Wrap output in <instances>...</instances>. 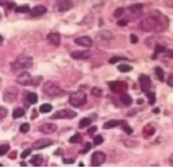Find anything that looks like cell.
Returning <instances> with one entry per match:
<instances>
[{
  "instance_id": "obj_42",
  "label": "cell",
  "mask_w": 173,
  "mask_h": 168,
  "mask_svg": "<svg viewBox=\"0 0 173 168\" xmlns=\"http://www.w3.org/2000/svg\"><path fill=\"white\" fill-rule=\"evenodd\" d=\"M122 60H126V58H124V57H118V56H115V57H111L109 62H110V63H116L117 61H122Z\"/></svg>"
},
{
  "instance_id": "obj_7",
  "label": "cell",
  "mask_w": 173,
  "mask_h": 168,
  "mask_svg": "<svg viewBox=\"0 0 173 168\" xmlns=\"http://www.w3.org/2000/svg\"><path fill=\"white\" fill-rule=\"evenodd\" d=\"M77 116V113L71 110H67V109H63V110H58L56 111L53 116L51 118L53 119H60V118H74Z\"/></svg>"
},
{
  "instance_id": "obj_50",
  "label": "cell",
  "mask_w": 173,
  "mask_h": 168,
  "mask_svg": "<svg viewBox=\"0 0 173 168\" xmlns=\"http://www.w3.org/2000/svg\"><path fill=\"white\" fill-rule=\"evenodd\" d=\"M154 112H155V113H159V112H160V110H159V109H155V110H154Z\"/></svg>"
},
{
  "instance_id": "obj_8",
  "label": "cell",
  "mask_w": 173,
  "mask_h": 168,
  "mask_svg": "<svg viewBox=\"0 0 173 168\" xmlns=\"http://www.w3.org/2000/svg\"><path fill=\"white\" fill-rule=\"evenodd\" d=\"M105 160H106V155L103 151H96L92 156V166L98 167V166L103 165L105 162Z\"/></svg>"
},
{
  "instance_id": "obj_23",
  "label": "cell",
  "mask_w": 173,
  "mask_h": 168,
  "mask_svg": "<svg viewBox=\"0 0 173 168\" xmlns=\"http://www.w3.org/2000/svg\"><path fill=\"white\" fill-rule=\"evenodd\" d=\"M27 101H28V104H37L38 95L36 93H28L27 94Z\"/></svg>"
},
{
  "instance_id": "obj_41",
  "label": "cell",
  "mask_w": 173,
  "mask_h": 168,
  "mask_svg": "<svg viewBox=\"0 0 173 168\" xmlns=\"http://www.w3.org/2000/svg\"><path fill=\"white\" fill-rule=\"evenodd\" d=\"M7 114V110L5 107H0V119H4Z\"/></svg>"
},
{
  "instance_id": "obj_22",
  "label": "cell",
  "mask_w": 173,
  "mask_h": 168,
  "mask_svg": "<svg viewBox=\"0 0 173 168\" xmlns=\"http://www.w3.org/2000/svg\"><path fill=\"white\" fill-rule=\"evenodd\" d=\"M121 101L124 106H130L132 105V98L128 94H122L121 95Z\"/></svg>"
},
{
  "instance_id": "obj_45",
  "label": "cell",
  "mask_w": 173,
  "mask_h": 168,
  "mask_svg": "<svg viewBox=\"0 0 173 168\" xmlns=\"http://www.w3.org/2000/svg\"><path fill=\"white\" fill-rule=\"evenodd\" d=\"M130 43L137 44V43H138V37H137V35H134V34H132V35H130Z\"/></svg>"
},
{
  "instance_id": "obj_32",
  "label": "cell",
  "mask_w": 173,
  "mask_h": 168,
  "mask_svg": "<svg viewBox=\"0 0 173 168\" xmlns=\"http://www.w3.org/2000/svg\"><path fill=\"white\" fill-rule=\"evenodd\" d=\"M81 134H74L73 136H71L70 138V143H72V144H76V143H79L81 141Z\"/></svg>"
},
{
  "instance_id": "obj_18",
  "label": "cell",
  "mask_w": 173,
  "mask_h": 168,
  "mask_svg": "<svg viewBox=\"0 0 173 168\" xmlns=\"http://www.w3.org/2000/svg\"><path fill=\"white\" fill-rule=\"evenodd\" d=\"M89 56H90V51H88V50H85V51H79V50H77V51L71 53V57H72V58H76V60H85V58H88Z\"/></svg>"
},
{
  "instance_id": "obj_17",
  "label": "cell",
  "mask_w": 173,
  "mask_h": 168,
  "mask_svg": "<svg viewBox=\"0 0 173 168\" xmlns=\"http://www.w3.org/2000/svg\"><path fill=\"white\" fill-rule=\"evenodd\" d=\"M31 13H32V16H34V17H40V16H43L44 13H47V7L43 6V5H37V6H34V7L31 10Z\"/></svg>"
},
{
  "instance_id": "obj_39",
  "label": "cell",
  "mask_w": 173,
  "mask_h": 168,
  "mask_svg": "<svg viewBox=\"0 0 173 168\" xmlns=\"http://www.w3.org/2000/svg\"><path fill=\"white\" fill-rule=\"evenodd\" d=\"M103 141H104V138L101 135H96L94 138V145H100V144H103Z\"/></svg>"
},
{
  "instance_id": "obj_28",
  "label": "cell",
  "mask_w": 173,
  "mask_h": 168,
  "mask_svg": "<svg viewBox=\"0 0 173 168\" xmlns=\"http://www.w3.org/2000/svg\"><path fill=\"white\" fill-rule=\"evenodd\" d=\"M12 116H13V118H21V117L24 116V110L21 109V107L15 109V110H13V113H12Z\"/></svg>"
},
{
  "instance_id": "obj_49",
  "label": "cell",
  "mask_w": 173,
  "mask_h": 168,
  "mask_svg": "<svg viewBox=\"0 0 173 168\" xmlns=\"http://www.w3.org/2000/svg\"><path fill=\"white\" fill-rule=\"evenodd\" d=\"M170 162H171V163L173 165V154L171 155V156H170Z\"/></svg>"
},
{
  "instance_id": "obj_43",
  "label": "cell",
  "mask_w": 173,
  "mask_h": 168,
  "mask_svg": "<svg viewBox=\"0 0 173 168\" xmlns=\"http://www.w3.org/2000/svg\"><path fill=\"white\" fill-rule=\"evenodd\" d=\"M31 151H32L31 149H26V150L21 154V157H22V159H26L27 156H29V155H31Z\"/></svg>"
},
{
  "instance_id": "obj_26",
  "label": "cell",
  "mask_w": 173,
  "mask_h": 168,
  "mask_svg": "<svg viewBox=\"0 0 173 168\" xmlns=\"http://www.w3.org/2000/svg\"><path fill=\"white\" fill-rule=\"evenodd\" d=\"M154 133H155V128H154L152 125L148 124V125L144 128V135H145V136H150V135H152Z\"/></svg>"
},
{
  "instance_id": "obj_12",
  "label": "cell",
  "mask_w": 173,
  "mask_h": 168,
  "mask_svg": "<svg viewBox=\"0 0 173 168\" xmlns=\"http://www.w3.org/2000/svg\"><path fill=\"white\" fill-rule=\"evenodd\" d=\"M58 129V125L55 123H44L42 125H39L38 130L40 133H44V134H51V133H55Z\"/></svg>"
},
{
  "instance_id": "obj_25",
  "label": "cell",
  "mask_w": 173,
  "mask_h": 168,
  "mask_svg": "<svg viewBox=\"0 0 173 168\" xmlns=\"http://www.w3.org/2000/svg\"><path fill=\"white\" fill-rule=\"evenodd\" d=\"M155 74H156V78L159 80H164V77H165V73H164V69L161 67H155Z\"/></svg>"
},
{
  "instance_id": "obj_1",
  "label": "cell",
  "mask_w": 173,
  "mask_h": 168,
  "mask_svg": "<svg viewBox=\"0 0 173 168\" xmlns=\"http://www.w3.org/2000/svg\"><path fill=\"white\" fill-rule=\"evenodd\" d=\"M140 28H141L144 32H152V31L159 32V31L165 29V27H162L161 17L154 16V15L143 18L141 22H140Z\"/></svg>"
},
{
  "instance_id": "obj_33",
  "label": "cell",
  "mask_w": 173,
  "mask_h": 168,
  "mask_svg": "<svg viewBox=\"0 0 173 168\" xmlns=\"http://www.w3.org/2000/svg\"><path fill=\"white\" fill-rule=\"evenodd\" d=\"M145 94H146V96H148V98H149V100H150V101H149V103H150V105H154V104H155V101H156V100H155V94H154V93H150V91H146Z\"/></svg>"
},
{
  "instance_id": "obj_10",
  "label": "cell",
  "mask_w": 173,
  "mask_h": 168,
  "mask_svg": "<svg viewBox=\"0 0 173 168\" xmlns=\"http://www.w3.org/2000/svg\"><path fill=\"white\" fill-rule=\"evenodd\" d=\"M109 87H110V89H111L112 93H121V91H124L127 89V84L126 83H122L119 80L109 82Z\"/></svg>"
},
{
  "instance_id": "obj_15",
  "label": "cell",
  "mask_w": 173,
  "mask_h": 168,
  "mask_svg": "<svg viewBox=\"0 0 173 168\" xmlns=\"http://www.w3.org/2000/svg\"><path fill=\"white\" fill-rule=\"evenodd\" d=\"M128 10H129V12H130V16L133 15L132 20H135V18L140 15V12H141V10H143V4H134V5L129 6Z\"/></svg>"
},
{
  "instance_id": "obj_3",
  "label": "cell",
  "mask_w": 173,
  "mask_h": 168,
  "mask_svg": "<svg viewBox=\"0 0 173 168\" xmlns=\"http://www.w3.org/2000/svg\"><path fill=\"white\" fill-rule=\"evenodd\" d=\"M43 93L50 98H55V96H60L62 94H65V91H62V89L58 87L56 83L48 80L44 83L43 85Z\"/></svg>"
},
{
  "instance_id": "obj_40",
  "label": "cell",
  "mask_w": 173,
  "mask_h": 168,
  "mask_svg": "<svg viewBox=\"0 0 173 168\" xmlns=\"http://www.w3.org/2000/svg\"><path fill=\"white\" fill-rule=\"evenodd\" d=\"M90 149H92V144H90V143H85V145H84L83 150H81V154H87Z\"/></svg>"
},
{
  "instance_id": "obj_2",
  "label": "cell",
  "mask_w": 173,
  "mask_h": 168,
  "mask_svg": "<svg viewBox=\"0 0 173 168\" xmlns=\"http://www.w3.org/2000/svg\"><path fill=\"white\" fill-rule=\"evenodd\" d=\"M33 66V58L28 55H20L17 56L13 62L11 63V69L15 71H22V69H27L31 68Z\"/></svg>"
},
{
  "instance_id": "obj_5",
  "label": "cell",
  "mask_w": 173,
  "mask_h": 168,
  "mask_svg": "<svg viewBox=\"0 0 173 168\" xmlns=\"http://www.w3.org/2000/svg\"><path fill=\"white\" fill-rule=\"evenodd\" d=\"M68 101L73 107H81L87 103V95L84 91H74L70 95Z\"/></svg>"
},
{
  "instance_id": "obj_44",
  "label": "cell",
  "mask_w": 173,
  "mask_h": 168,
  "mask_svg": "<svg viewBox=\"0 0 173 168\" xmlns=\"http://www.w3.org/2000/svg\"><path fill=\"white\" fill-rule=\"evenodd\" d=\"M127 23H128V21H127V20H119V21L117 22V24H118V26H121V27L127 26Z\"/></svg>"
},
{
  "instance_id": "obj_29",
  "label": "cell",
  "mask_w": 173,
  "mask_h": 168,
  "mask_svg": "<svg viewBox=\"0 0 173 168\" xmlns=\"http://www.w3.org/2000/svg\"><path fill=\"white\" fill-rule=\"evenodd\" d=\"M118 71L119 72H130L132 71V66L127 65V63H122L118 66Z\"/></svg>"
},
{
  "instance_id": "obj_47",
  "label": "cell",
  "mask_w": 173,
  "mask_h": 168,
  "mask_svg": "<svg viewBox=\"0 0 173 168\" xmlns=\"http://www.w3.org/2000/svg\"><path fill=\"white\" fill-rule=\"evenodd\" d=\"M168 85L173 88V73L170 76V77H168Z\"/></svg>"
},
{
  "instance_id": "obj_36",
  "label": "cell",
  "mask_w": 173,
  "mask_h": 168,
  "mask_svg": "<svg viewBox=\"0 0 173 168\" xmlns=\"http://www.w3.org/2000/svg\"><path fill=\"white\" fill-rule=\"evenodd\" d=\"M9 147H10V146H9V144H2V145H1V147H0V155H1V156H4V155L9 151Z\"/></svg>"
},
{
  "instance_id": "obj_19",
  "label": "cell",
  "mask_w": 173,
  "mask_h": 168,
  "mask_svg": "<svg viewBox=\"0 0 173 168\" xmlns=\"http://www.w3.org/2000/svg\"><path fill=\"white\" fill-rule=\"evenodd\" d=\"M123 121H119V119H114V121H109L106 123H104V129H110V128H114V127H117L119 124H122Z\"/></svg>"
},
{
  "instance_id": "obj_34",
  "label": "cell",
  "mask_w": 173,
  "mask_h": 168,
  "mask_svg": "<svg viewBox=\"0 0 173 168\" xmlns=\"http://www.w3.org/2000/svg\"><path fill=\"white\" fill-rule=\"evenodd\" d=\"M165 50H166V49H165L164 45H160V44L156 45V47H155V56L157 55V54H162V53H165Z\"/></svg>"
},
{
  "instance_id": "obj_14",
  "label": "cell",
  "mask_w": 173,
  "mask_h": 168,
  "mask_svg": "<svg viewBox=\"0 0 173 168\" xmlns=\"http://www.w3.org/2000/svg\"><path fill=\"white\" fill-rule=\"evenodd\" d=\"M74 43L81 45V47H85V48H90L93 45V39L90 37H78L74 39Z\"/></svg>"
},
{
  "instance_id": "obj_35",
  "label": "cell",
  "mask_w": 173,
  "mask_h": 168,
  "mask_svg": "<svg viewBox=\"0 0 173 168\" xmlns=\"http://www.w3.org/2000/svg\"><path fill=\"white\" fill-rule=\"evenodd\" d=\"M92 94H93L94 96H98V98L103 96V91H101V89H99V88H93V89H92Z\"/></svg>"
},
{
  "instance_id": "obj_31",
  "label": "cell",
  "mask_w": 173,
  "mask_h": 168,
  "mask_svg": "<svg viewBox=\"0 0 173 168\" xmlns=\"http://www.w3.org/2000/svg\"><path fill=\"white\" fill-rule=\"evenodd\" d=\"M122 129H123L127 134H132V133H133V129H132V128L127 124V122H124V121H123V123H122Z\"/></svg>"
},
{
  "instance_id": "obj_6",
  "label": "cell",
  "mask_w": 173,
  "mask_h": 168,
  "mask_svg": "<svg viewBox=\"0 0 173 168\" xmlns=\"http://www.w3.org/2000/svg\"><path fill=\"white\" fill-rule=\"evenodd\" d=\"M17 96H18V90H17V88H15V87H7V88H5L4 91H2V98H4V100L7 101V103L15 101Z\"/></svg>"
},
{
  "instance_id": "obj_16",
  "label": "cell",
  "mask_w": 173,
  "mask_h": 168,
  "mask_svg": "<svg viewBox=\"0 0 173 168\" xmlns=\"http://www.w3.org/2000/svg\"><path fill=\"white\" fill-rule=\"evenodd\" d=\"M48 42H49L51 45L58 47L60 43H61V35H60V33H58V32H51V33H49V35H48Z\"/></svg>"
},
{
  "instance_id": "obj_27",
  "label": "cell",
  "mask_w": 173,
  "mask_h": 168,
  "mask_svg": "<svg viewBox=\"0 0 173 168\" xmlns=\"http://www.w3.org/2000/svg\"><path fill=\"white\" fill-rule=\"evenodd\" d=\"M51 110H53V106L50 104H43L39 107V112H42V113H48V112H50Z\"/></svg>"
},
{
  "instance_id": "obj_9",
  "label": "cell",
  "mask_w": 173,
  "mask_h": 168,
  "mask_svg": "<svg viewBox=\"0 0 173 168\" xmlns=\"http://www.w3.org/2000/svg\"><path fill=\"white\" fill-rule=\"evenodd\" d=\"M73 7L72 0H58L56 1V10L58 12H66Z\"/></svg>"
},
{
  "instance_id": "obj_4",
  "label": "cell",
  "mask_w": 173,
  "mask_h": 168,
  "mask_svg": "<svg viewBox=\"0 0 173 168\" xmlns=\"http://www.w3.org/2000/svg\"><path fill=\"white\" fill-rule=\"evenodd\" d=\"M40 80H42V77L32 78L28 72H22V73L18 74L17 78H16V82H17L20 85H38Z\"/></svg>"
},
{
  "instance_id": "obj_20",
  "label": "cell",
  "mask_w": 173,
  "mask_h": 168,
  "mask_svg": "<svg viewBox=\"0 0 173 168\" xmlns=\"http://www.w3.org/2000/svg\"><path fill=\"white\" fill-rule=\"evenodd\" d=\"M99 38H103L105 40H111L114 38V34L110 31H101L99 32Z\"/></svg>"
},
{
  "instance_id": "obj_11",
  "label": "cell",
  "mask_w": 173,
  "mask_h": 168,
  "mask_svg": "<svg viewBox=\"0 0 173 168\" xmlns=\"http://www.w3.org/2000/svg\"><path fill=\"white\" fill-rule=\"evenodd\" d=\"M139 83H140L141 90H143L144 93H146V91L150 90V88H151V79H150L149 76H146V74H141V76L139 77Z\"/></svg>"
},
{
  "instance_id": "obj_21",
  "label": "cell",
  "mask_w": 173,
  "mask_h": 168,
  "mask_svg": "<svg viewBox=\"0 0 173 168\" xmlns=\"http://www.w3.org/2000/svg\"><path fill=\"white\" fill-rule=\"evenodd\" d=\"M31 163L33 166H40L43 163V156L42 155H34L31 160Z\"/></svg>"
},
{
  "instance_id": "obj_13",
  "label": "cell",
  "mask_w": 173,
  "mask_h": 168,
  "mask_svg": "<svg viewBox=\"0 0 173 168\" xmlns=\"http://www.w3.org/2000/svg\"><path fill=\"white\" fill-rule=\"evenodd\" d=\"M53 144H54V141L50 139H38L33 143V147L40 150V149H45L48 146H51Z\"/></svg>"
},
{
  "instance_id": "obj_30",
  "label": "cell",
  "mask_w": 173,
  "mask_h": 168,
  "mask_svg": "<svg viewBox=\"0 0 173 168\" xmlns=\"http://www.w3.org/2000/svg\"><path fill=\"white\" fill-rule=\"evenodd\" d=\"M90 123H92V121H90L89 118H83V119H81V122H79V128H85V127H88Z\"/></svg>"
},
{
  "instance_id": "obj_48",
  "label": "cell",
  "mask_w": 173,
  "mask_h": 168,
  "mask_svg": "<svg viewBox=\"0 0 173 168\" xmlns=\"http://www.w3.org/2000/svg\"><path fill=\"white\" fill-rule=\"evenodd\" d=\"M73 161H74L73 159H67V160H63V162H65V163H72Z\"/></svg>"
},
{
  "instance_id": "obj_24",
  "label": "cell",
  "mask_w": 173,
  "mask_h": 168,
  "mask_svg": "<svg viewBox=\"0 0 173 168\" xmlns=\"http://www.w3.org/2000/svg\"><path fill=\"white\" fill-rule=\"evenodd\" d=\"M15 11L17 13H24V12H28L29 11V6L26 4V5H21V6H16L15 7Z\"/></svg>"
},
{
  "instance_id": "obj_38",
  "label": "cell",
  "mask_w": 173,
  "mask_h": 168,
  "mask_svg": "<svg viewBox=\"0 0 173 168\" xmlns=\"http://www.w3.org/2000/svg\"><path fill=\"white\" fill-rule=\"evenodd\" d=\"M29 130V124L28 123H23V124H21V127H20V132L21 133H27Z\"/></svg>"
},
{
  "instance_id": "obj_37",
  "label": "cell",
  "mask_w": 173,
  "mask_h": 168,
  "mask_svg": "<svg viewBox=\"0 0 173 168\" xmlns=\"http://www.w3.org/2000/svg\"><path fill=\"white\" fill-rule=\"evenodd\" d=\"M123 12H124V9L123 7H117L115 10V12H114V16L118 18V17H121L123 15Z\"/></svg>"
},
{
  "instance_id": "obj_46",
  "label": "cell",
  "mask_w": 173,
  "mask_h": 168,
  "mask_svg": "<svg viewBox=\"0 0 173 168\" xmlns=\"http://www.w3.org/2000/svg\"><path fill=\"white\" fill-rule=\"evenodd\" d=\"M95 132H96V127H92V128H89V132H88V134H89V135H93Z\"/></svg>"
}]
</instances>
